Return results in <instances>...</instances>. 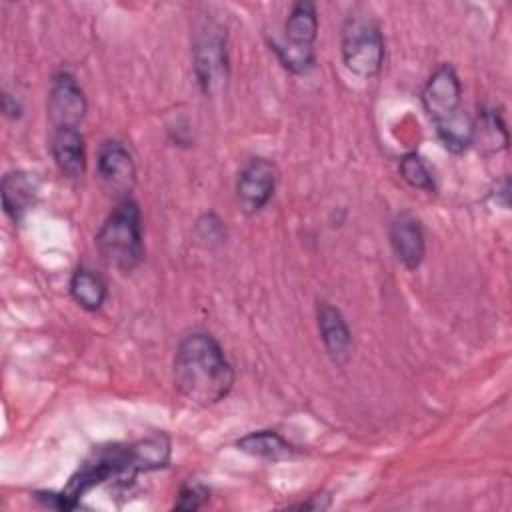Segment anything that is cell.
<instances>
[{"mask_svg": "<svg viewBox=\"0 0 512 512\" xmlns=\"http://www.w3.org/2000/svg\"><path fill=\"white\" fill-rule=\"evenodd\" d=\"M170 462V440L166 434H152L132 444H112L96 448L70 478L62 490L70 510H74L84 492L112 478L132 480L138 472L166 468Z\"/></svg>", "mask_w": 512, "mask_h": 512, "instance_id": "obj_1", "label": "cell"}, {"mask_svg": "<svg viewBox=\"0 0 512 512\" xmlns=\"http://www.w3.org/2000/svg\"><path fill=\"white\" fill-rule=\"evenodd\" d=\"M174 386L194 406L224 400L234 386V370L220 344L206 332L186 334L174 354Z\"/></svg>", "mask_w": 512, "mask_h": 512, "instance_id": "obj_2", "label": "cell"}, {"mask_svg": "<svg viewBox=\"0 0 512 512\" xmlns=\"http://www.w3.org/2000/svg\"><path fill=\"white\" fill-rule=\"evenodd\" d=\"M96 248L102 260L120 270L132 272L144 256L140 208L132 198H122L96 234Z\"/></svg>", "mask_w": 512, "mask_h": 512, "instance_id": "obj_3", "label": "cell"}, {"mask_svg": "<svg viewBox=\"0 0 512 512\" xmlns=\"http://www.w3.org/2000/svg\"><path fill=\"white\" fill-rule=\"evenodd\" d=\"M342 60L358 78H374L384 64V38L378 22L362 12H352L342 26Z\"/></svg>", "mask_w": 512, "mask_h": 512, "instance_id": "obj_4", "label": "cell"}, {"mask_svg": "<svg viewBox=\"0 0 512 512\" xmlns=\"http://www.w3.org/2000/svg\"><path fill=\"white\" fill-rule=\"evenodd\" d=\"M194 76L206 96H216L228 82L226 30L216 22H204L194 40Z\"/></svg>", "mask_w": 512, "mask_h": 512, "instance_id": "obj_5", "label": "cell"}, {"mask_svg": "<svg viewBox=\"0 0 512 512\" xmlns=\"http://www.w3.org/2000/svg\"><path fill=\"white\" fill-rule=\"evenodd\" d=\"M48 120L52 128H78L86 116V98L76 78L68 72H58L52 78L48 92Z\"/></svg>", "mask_w": 512, "mask_h": 512, "instance_id": "obj_6", "label": "cell"}, {"mask_svg": "<svg viewBox=\"0 0 512 512\" xmlns=\"http://www.w3.org/2000/svg\"><path fill=\"white\" fill-rule=\"evenodd\" d=\"M462 100V84L450 64H442L422 90V106L434 124H440L458 114Z\"/></svg>", "mask_w": 512, "mask_h": 512, "instance_id": "obj_7", "label": "cell"}, {"mask_svg": "<svg viewBox=\"0 0 512 512\" xmlns=\"http://www.w3.org/2000/svg\"><path fill=\"white\" fill-rule=\"evenodd\" d=\"M276 188V168L266 158H252L236 178V198L244 212H260Z\"/></svg>", "mask_w": 512, "mask_h": 512, "instance_id": "obj_8", "label": "cell"}, {"mask_svg": "<svg viewBox=\"0 0 512 512\" xmlns=\"http://www.w3.org/2000/svg\"><path fill=\"white\" fill-rule=\"evenodd\" d=\"M98 176L110 192L128 198L136 182V164L128 148L118 140L102 142L98 150Z\"/></svg>", "mask_w": 512, "mask_h": 512, "instance_id": "obj_9", "label": "cell"}, {"mask_svg": "<svg viewBox=\"0 0 512 512\" xmlns=\"http://www.w3.org/2000/svg\"><path fill=\"white\" fill-rule=\"evenodd\" d=\"M388 236L390 246L396 258L402 262V266L408 270H416L426 254V240L420 220L404 212L392 220Z\"/></svg>", "mask_w": 512, "mask_h": 512, "instance_id": "obj_10", "label": "cell"}, {"mask_svg": "<svg viewBox=\"0 0 512 512\" xmlns=\"http://www.w3.org/2000/svg\"><path fill=\"white\" fill-rule=\"evenodd\" d=\"M50 152L58 170L78 180L86 172V144L78 128H56L50 140Z\"/></svg>", "mask_w": 512, "mask_h": 512, "instance_id": "obj_11", "label": "cell"}, {"mask_svg": "<svg viewBox=\"0 0 512 512\" xmlns=\"http://www.w3.org/2000/svg\"><path fill=\"white\" fill-rule=\"evenodd\" d=\"M38 178L24 170H12L2 178L0 194L4 212L14 220L20 222L22 216L34 206L38 196Z\"/></svg>", "mask_w": 512, "mask_h": 512, "instance_id": "obj_12", "label": "cell"}, {"mask_svg": "<svg viewBox=\"0 0 512 512\" xmlns=\"http://www.w3.org/2000/svg\"><path fill=\"white\" fill-rule=\"evenodd\" d=\"M318 330L330 358L338 364L346 362L350 356L352 336L342 312L336 306L328 302L318 304Z\"/></svg>", "mask_w": 512, "mask_h": 512, "instance_id": "obj_13", "label": "cell"}, {"mask_svg": "<svg viewBox=\"0 0 512 512\" xmlns=\"http://www.w3.org/2000/svg\"><path fill=\"white\" fill-rule=\"evenodd\" d=\"M316 36H318L316 4L308 0L296 2L284 22V38L278 42L290 48L314 50Z\"/></svg>", "mask_w": 512, "mask_h": 512, "instance_id": "obj_14", "label": "cell"}, {"mask_svg": "<svg viewBox=\"0 0 512 512\" xmlns=\"http://www.w3.org/2000/svg\"><path fill=\"white\" fill-rule=\"evenodd\" d=\"M236 446H238V450H242L250 456H256V458H264V460H282V458H290L296 454V448L274 430L250 432V434L242 436L236 442Z\"/></svg>", "mask_w": 512, "mask_h": 512, "instance_id": "obj_15", "label": "cell"}, {"mask_svg": "<svg viewBox=\"0 0 512 512\" xmlns=\"http://www.w3.org/2000/svg\"><path fill=\"white\" fill-rule=\"evenodd\" d=\"M70 296L84 310H100L108 296L106 280L90 268H78L70 278Z\"/></svg>", "mask_w": 512, "mask_h": 512, "instance_id": "obj_16", "label": "cell"}, {"mask_svg": "<svg viewBox=\"0 0 512 512\" xmlns=\"http://www.w3.org/2000/svg\"><path fill=\"white\" fill-rule=\"evenodd\" d=\"M436 132L442 144L452 152H464L474 144V120L464 110L436 124Z\"/></svg>", "mask_w": 512, "mask_h": 512, "instance_id": "obj_17", "label": "cell"}, {"mask_svg": "<svg viewBox=\"0 0 512 512\" xmlns=\"http://www.w3.org/2000/svg\"><path fill=\"white\" fill-rule=\"evenodd\" d=\"M486 140V144L492 150H504L508 146V132L506 126L500 118V114L496 110H484L478 118V122H474V142L476 140Z\"/></svg>", "mask_w": 512, "mask_h": 512, "instance_id": "obj_18", "label": "cell"}, {"mask_svg": "<svg viewBox=\"0 0 512 512\" xmlns=\"http://www.w3.org/2000/svg\"><path fill=\"white\" fill-rule=\"evenodd\" d=\"M398 168H400V176H402L412 188L428 190V192L434 188L432 174L428 172L426 164L422 162V158H420L416 152H410V154L402 156Z\"/></svg>", "mask_w": 512, "mask_h": 512, "instance_id": "obj_19", "label": "cell"}, {"mask_svg": "<svg viewBox=\"0 0 512 512\" xmlns=\"http://www.w3.org/2000/svg\"><path fill=\"white\" fill-rule=\"evenodd\" d=\"M208 488L200 482H188L180 488L178 500L174 504L176 510H198L208 500Z\"/></svg>", "mask_w": 512, "mask_h": 512, "instance_id": "obj_20", "label": "cell"}, {"mask_svg": "<svg viewBox=\"0 0 512 512\" xmlns=\"http://www.w3.org/2000/svg\"><path fill=\"white\" fill-rule=\"evenodd\" d=\"M2 112H4V116L16 120L22 116V104L16 98H12L10 94H2Z\"/></svg>", "mask_w": 512, "mask_h": 512, "instance_id": "obj_21", "label": "cell"}, {"mask_svg": "<svg viewBox=\"0 0 512 512\" xmlns=\"http://www.w3.org/2000/svg\"><path fill=\"white\" fill-rule=\"evenodd\" d=\"M322 498H324V494H316V496H312L310 500H306V502H302V504H296L294 508H302V510H324V508L330 506V500H324V502H322Z\"/></svg>", "mask_w": 512, "mask_h": 512, "instance_id": "obj_22", "label": "cell"}]
</instances>
